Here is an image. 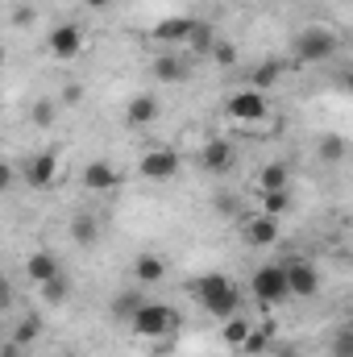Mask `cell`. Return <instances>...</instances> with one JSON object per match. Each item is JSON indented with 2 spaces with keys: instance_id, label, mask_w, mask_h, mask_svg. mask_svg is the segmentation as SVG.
<instances>
[{
  "instance_id": "cell-1",
  "label": "cell",
  "mask_w": 353,
  "mask_h": 357,
  "mask_svg": "<svg viewBox=\"0 0 353 357\" xmlns=\"http://www.w3.org/2000/svg\"><path fill=\"white\" fill-rule=\"evenodd\" d=\"M191 295L200 299V307L204 312H212L216 320H225V316H233V312H241V287L229 278V274H200L195 282H191Z\"/></svg>"
},
{
  "instance_id": "cell-2",
  "label": "cell",
  "mask_w": 353,
  "mask_h": 357,
  "mask_svg": "<svg viewBox=\"0 0 353 357\" xmlns=\"http://www.w3.org/2000/svg\"><path fill=\"white\" fill-rule=\"evenodd\" d=\"M225 116L246 129V133H270L274 129V116H270V104H266V91L241 88L225 100Z\"/></svg>"
},
{
  "instance_id": "cell-3",
  "label": "cell",
  "mask_w": 353,
  "mask_h": 357,
  "mask_svg": "<svg viewBox=\"0 0 353 357\" xmlns=\"http://www.w3.org/2000/svg\"><path fill=\"white\" fill-rule=\"evenodd\" d=\"M129 333L142 337V341H167L179 333V312L171 303H158V299H142V307L129 316Z\"/></svg>"
},
{
  "instance_id": "cell-4",
  "label": "cell",
  "mask_w": 353,
  "mask_h": 357,
  "mask_svg": "<svg viewBox=\"0 0 353 357\" xmlns=\"http://www.w3.org/2000/svg\"><path fill=\"white\" fill-rule=\"evenodd\" d=\"M341 50V33L333 25H308L291 38V54L295 63H329Z\"/></svg>"
},
{
  "instance_id": "cell-5",
  "label": "cell",
  "mask_w": 353,
  "mask_h": 357,
  "mask_svg": "<svg viewBox=\"0 0 353 357\" xmlns=\"http://www.w3.org/2000/svg\"><path fill=\"white\" fill-rule=\"evenodd\" d=\"M59 178H63V158L54 150H38L21 162V183L29 191H50V187H59Z\"/></svg>"
},
{
  "instance_id": "cell-6",
  "label": "cell",
  "mask_w": 353,
  "mask_h": 357,
  "mask_svg": "<svg viewBox=\"0 0 353 357\" xmlns=\"http://www.w3.org/2000/svg\"><path fill=\"white\" fill-rule=\"evenodd\" d=\"M250 291H254V299H258L262 307H278V303L291 299V295H287V278H283V266H278V262H266V266L254 270Z\"/></svg>"
},
{
  "instance_id": "cell-7",
  "label": "cell",
  "mask_w": 353,
  "mask_h": 357,
  "mask_svg": "<svg viewBox=\"0 0 353 357\" xmlns=\"http://www.w3.org/2000/svg\"><path fill=\"white\" fill-rule=\"evenodd\" d=\"M179 171H183V154L171 150V146H154V150H146L142 162H137V175L150 178V183H171Z\"/></svg>"
},
{
  "instance_id": "cell-8",
  "label": "cell",
  "mask_w": 353,
  "mask_h": 357,
  "mask_svg": "<svg viewBox=\"0 0 353 357\" xmlns=\"http://www.w3.org/2000/svg\"><path fill=\"white\" fill-rule=\"evenodd\" d=\"M84 46H88V33H84V25H80V21H63V25H54V29H50V42H46L50 59H59V63L80 59V54H84Z\"/></svg>"
},
{
  "instance_id": "cell-9",
  "label": "cell",
  "mask_w": 353,
  "mask_h": 357,
  "mask_svg": "<svg viewBox=\"0 0 353 357\" xmlns=\"http://www.w3.org/2000/svg\"><path fill=\"white\" fill-rule=\"evenodd\" d=\"M278 266H283V278H287V295L312 299V295L320 291V270L312 266L308 258H287V262H278Z\"/></svg>"
},
{
  "instance_id": "cell-10",
  "label": "cell",
  "mask_w": 353,
  "mask_h": 357,
  "mask_svg": "<svg viewBox=\"0 0 353 357\" xmlns=\"http://www.w3.org/2000/svg\"><path fill=\"white\" fill-rule=\"evenodd\" d=\"M195 21H200V17H191V13L163 17V21L150 29V38H154L163 50H183V46H187V38H191V29H195Z\"/></svg>"
},
{
  "instance_id": "cell-11",
  "label": "cell",
  "mask_w": 353,
  "mask_h": 357,
  "mask_svg": "<svg viewBox=\"0 0 353 357\" xmlns=\"http://www.w3.org/2000/svg\"><path fill=\"white\" fill-rule=\"evenodd\" d=\"M150 75H154L158 84H187V79H191V54H183V50H163V54H154Z\"/></svg>"
},
{
  "instance_id": "cell-12",
  "label": "cell",
  "mask_w": 353,
  "mask_h": 357,
  "mask_svg": "<svg viewBox=\"0 0 353 357\" xmlns=\"http://www.w3.org/2000/svg\"><path fill=\"white\" fill-rule=\"evenodd\" d=\"M80 183H84V191H117V187L125 183V175H121L117 162L96 158V162H88V167L80 171Z\"/></svg>"
},
{
  "instance_id": "cell-13",
  "label": "cell",
  "mask_w": 353,
  "mask_h": 357,
  "mask_svg": "<svg viewBox=\"0 0 353 357\" xmlns=\"http://www.w3.org/2000/svg\"><path fill=\"white\" fill-rule=\"evenodd\" d=\"M233 162H237V150L225 142V137H212V142H204L200 146V167L208 171V175H229L233 171Z\"/></svg>"
},
{
  "instance_id": "cell-14",
  "label": "cell",
  "mask_w": 353,
  "mask_h": 357,
  "mask_svg": "<svg viewBox=\"0 0 353 357\" xmlns=\"http://www.w3.org/2000/svg\"><path fill=\"white\" fill-rule=\"evenodd\" d=\"M158 112H163L158 96H154V91H142V96H133V100L125 104V125H129V129H146V125L158 121Z\"/></svg>"
},
{
  "instance_id": "cell-15",
  "label": "cell",
  "mask_w": 353,
  "mask_h": 357,
  "mask_svg": "<svg viewBox=\"0 0 353 357\" xmlns=\"http://www.w3.org/2000/svg\"><path fill=\"white\" fill-rule=\"evenodd\" d=\"M167 258L163 254H154V250H146V254H137L133 258V278H137V287H158L163 278H167Z\"/></svg>"
},
{
  "instance_id": "cell-16",
  "label": "cell",
  "mask_w": 353,
  "mask_h": 357,
  "mask_svg": "<svg viewBox=\"0 0 353 357\" xmlns=\"http://www.w3.org/2000/svg\"><path fill=\"white\" fill-rule=\"evenodd\" d=\"M100 237H104V225H100L96 212H75V216H71V241H75L80 250L100 245Z\"/></svg>"
},
{
  "instance_id": "cell-17",
  "label": "cell",
  "mask_w": 353,
  "mask_h": 357,
  "mask_svg": "<svg viewBox=\"0 0 353 357\" xmlns=\"http://www.w3.org/2000/svg\"><path fill=\"white\" fill-rule=\"evenodd\" d=\"M54 274H63V262H59L50 250H33V254L25 258V278H29L33 287H42V282L54 278Z\"/></svg>"
},
{
  "instance_id": "cell-18",
  "label": "cell",
  "mask_w": 353,
  "mask_h": 357,
  "mask_svg": "<svg viewBox=\"0 0 353 357\" xmlns=\"http://www.w3.org/2000/svg\"><path fill=\"white\" fill-rule=\"evenodd\" d=\"M246 241H250V245H274V241H278V220L254 212V216L246 220Z\"/></svg>"
},
{
  "instance_id": "cell-19",
  "label": "cell",
  "mask_w": 353,
  "mask_h": 357,
  "mask_svg": "<svg viewBox=\"0 0 353 357\" xmlns=\"http://www.w3.org/2000/svg\"><path fill=\"white\" fill-rule=\"evenodd\" d=\"M254 191H291V171L287 162H266L258 178H254Z\"/></svg>"
},
{
  "instance_id": "cell-20",
  "label": "cell",
  "mask_w": 353,
  "mask_h": 357,
  "mask_svg": "<svg viewBox=\"0 0 353 357\" xmlns=\"http://www.w3.org/2000/svg\"><path fill=\"white\" fill-rule=\"evenodd\" d=\"M287 75V63H278V59H266V63H258L254 71H250V88L254 91H270L278 79Z\"/></svg>"
},
{
  "instance_id": "cell-21",
  "label": "cell",
  "mask_w": 353,
  "mask_h": 357,
  "mask_svg": "<svg viewBox=\"0 0 353 357\" xmlns=\"http://www.w3.org/2000/svg\"><path fill=\"white\" fill-rule=\"evenodd\" d=\"M250 316H241V312H233V316H225L220 320V341L225 345H233V349H241V341H246V333H250Z\"/></svg>"
},
{
  "instance_id": "cell-22",
  "label": "cell",
  "mask_w": 353,
  "mask_h": 357,
  "mask_svg": "<svg viewBox=\"0 0 353 357\" xmlns=\"http://www.w3.org/2000/svg\"><path fill=\"white\" fill-rule=\"evenodd\" d=\"M212 42H216V29H212L208 21H195V29H191V38H187V46H183V54H208Z\"/></svg>"
},
{
  "instance_id": "cell-23",
  "label": "cell",
  "mask_w": 353,
  "mask_h": 357,
  "mask_svg": "<svg viewBox=\"0 0 353 357\" xmlns=\"http://www.w3.org/2000/svg\"><path fill=\"white\" fill-rule=\"evenodd\" d=\"M258 212L278 220L283 212H291V191H258Z\"/></svg>"
},
{
  "instance_id": "cell-24",
  "label": "cell",
  "mask_w": 353,
  "mask_h": 357,
  "mask_svg": "<svg viewBox=\"0 0 353 357\" xmlns=\"http://www.w3.org/2000/svg\"><path fill=\"white\" fill-rule=\"evenodd\" d=\"M42 299H46L50 307H63V303L71 299V282H67V274H54V278H46V282H42Z\"/></svg>"
},
{
  "instance_id": "cell-25",
  "label": "cell",
  "mask_w": 353,
  "mask_h": 357,
  "mask_svg": "<svg viewBox=\"0 0 353 357\" xmlns=\"http://www.w3.org/2000/svg\"><path fill=\"white\" fill-rule=\"evenodd\" d=\"M29 121H33L38 129H50V125L59 121V100H50V96L33 100V108H29Z\"/></svg>"
},
{
  "instance_id": "cell-26",
  "label": "cell",
  "mask_w": 353,
  "mask_h": 357,
  "mask_svg": "<svg viewBox=\"0 0 353 357\" xmlns=\"http://www.w3.org/2000/svg\"><path fill=\"white\" fill-rule=\"evenodd\" d=\"M266 349H270V328H266V324H250V333H246V341H241V354L262 357Z\"/></svg>"
},
{
  "instance_id": "cell-27",
  "label": "cell",
  "mask_w": 353,
  "mask_h": 357,
  "mask_svg": "<svg viewBox=\"0 0 353 357\" xmlns=\"http://www.w3.org/2000/svg\"><path fill=\"white\" fill-rule=\"evenodd\" d=\"M142 299H146L142 291H121V295H112V316L129 324V316H133V312L142 307Z\"/></svg>"
},
{
  "instance_id": "cell-28",
  "label": "cell",
  "mask_w": 353,
  "mask_h": 357,
  "mask_svg": "<svg viewBox=\"0 0 353 357\" xmlns=\"http://www.w3.org/2000/svg\"><path fill=\"white\" fill-rule=\"evenodd\" d=\"M208 59H212L216 67H233V63H237V46H233L229 38H216L212 50H208Z\"/></svg>"
},
{
  "instance_id": "cell-29",
  "label": "cell",
  "mask_w": 353,
  "mask_h": 357,
  "mask_svg": "<svg viewBox=\"0 0 353 357\" xmlns=\"http://www.w3.org/2000/svg\"><path fill=\"white\" fill-rule=\"evenodd\" d=\"M320 158L324 162H341L345 158V137L341 133H324L320 137Z\"/></svg>"
},
{
  "instance_id": "cell-30",
  "label": "cell",
  "mask_w": 353,
  "mask_h": 357,
  "mask_svg": "<svg viewBox=\"0 0 353 357\" xmlns=\"http://www.w3.org/2000/svg\"><path fill=\"white\" fill-rule=\"evenodd\" d=\"M38 333H42V324H38L33 316H25V320L17 324V333H13V341H17V345H33V337H38Z\"/></svg>"
},
{
  "instance_id": "cell-31",
  "label": "cell",
  "mask_w": 353,
  "mask_h": 357,
  "mask_svg": "<svg viewBox=\"0 0 353 357\" xmlns=\"http://www.w3.org/2000/svg\"><path fill=\"white\" fill-rule=\"evenodd\" d=\"M13 183H17V167H13V162H4V158H0V195H4V191H8V187H13Z\"/></svg>"
},
{
  "instance_id": "cell-32",
  "label": "cell",
  "mask_w": 353,
  "mask_h": 357,
  "mask_svg": "<svg viewBox=\"0 0 353 357\" xmlns=\"http://www.w3.org/2000/svg\"><path fill=\"white\" fill-rule=\"evenodd\" d=\"M13 21H17V25H29V21H33V4H17V8H13Z\"/></svg>"
},
{
  "instance_id": "cell-33",
  "label": "cell",
  "mask_w": 353,
  "mask_h": 357,
  "mask_svg": "<svg viewBox=\"0 0 353 357\" xmlns=\"http://www.w3.org/2000/svg\"><path fill=\"white\" fill-rule=\"evenodd\" d=\"M8 303H13V282L0 274V312H8Z\"/></svg>"
},
{
  "instance_id": "cell-34",
  "label": "cell",
  "mask_w": 353,
  "mask_h": 357,
  "mask_svg": "<svg viewBox=\"0 0 353 357\" xmlns=\"http://www.w3.org/2000/svg\"><path fill=\"white\" fill-rule=\"evenodd\" d=\"M80 100H84V88L80 84H67L63 88V104H80Z\"/></svg>"
},
{
  "instance_id": "cell-35",
  "label": "cell",
  "mask_w": 353,
  "mask_h": 357,
  "mask_svg": "<svg viewBox=\"0 0 353 357\" xmlns=\"http://www.w3.org/2000/svg\"><path fill=\"white\" fill-rule=\"evenodd\" d=\"M0 357H25V345H17V341H0Z\"/></svg>"
},
{
  "instance_id": "cell-36",
  "label": "cell",
  "mask_w": 353,
  "mask_h": 357,
  "mask_svg": "<svg viewBox=\"0 0 353 357\" xmlns=\"http://www.w3.org/2000/svg\"><path fill=\"white\" fill-rule=\"evenodd\" d=\"M216 208H220L225 216H233V208H237V199H233V195H216Z\"/></svg>"
},
{
  "instance_id": "cell-37",
  "label": "cell",
  "mask_w": 353,
  "mask_h": 357,
  "mask_svg": "<svg viewBox=\"0 0 353 357\" xmlns=\"http://www.w3.org/2000/svg\"><path fill=\"white\" fill-rule=\"evenodd\" d=\"M350 345H353V337L341 333V337H337V357H350Z\"/></svg>"
},
{
  "instance_id": "cell-38",
  "label": "cell",
  "mask_w": 353,
  "mask_h": 357,
  "mask_svg": "<svg viewBox=\"0 0 353 357\" xmlns=\"http://www.w3.org/2000/svg\"><path fill=\"white\" fill-rule=\"evenodd\" d=\"M84 4H88V8H104V4H108V0H84Z\"/></svg>"
},
{
  "instance_id": "cell-39",
  "label": "cell",
  "mask_w": 353,
  "mask_h": 357,
  "mask_svg": "<svg viewBox=\"0 0 353 357\" xmlns=\"http://www.w3.org/2000/svg\"><path fill=\"white\" fill-rule=\"evenodd\" d=\"M0 67H4V46H0Z\"/></svg>"
}]
</instances>
